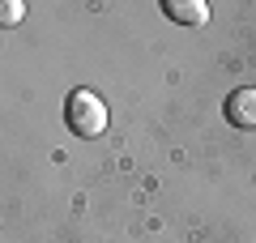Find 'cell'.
<instances>
[{
    "label": "cell",
    "mask_w": 256,
    "mask_h": 243,
    "mask_svg": "<svg viewBox=\"0 0 256 243\" xmlns=\"http://www.w3.org/2000/svg\"><path fill=\"white\" fill-rule=\"evenodd\" d=\"M226 120L235 128H256V90H235L226 94Z\"/></svg>",
    "instance_id": "cell-2"
},
{
    "label": "cell",
    "mask_w": 256,
    "mask_h": 243,
    "mask_svg": "<svg viewBox=\"0 0 256 243\" xmlns=\"http://www.w3.org/2000/svg\"><path fill=\"white\" fill-rule=\"evenodd\" d=\"M162 9H166V18L184 22V26H205L210 22V4L205 0H166Z\"/></svg>",
    "instance_id": "cell-3"
},
{
    "label": "cell",
    "mask_w": 256,
    "mask_h": 243,
    "mask_svg": "<svg viewBox=\"0 0 256 243\" xmlns=\"http://www.w3.org/2000/svg\"><path fill=\"white\" fill-rule=\"evenodd\" d=\"M64 120L77 136H98L107 128V102L90 90H73L68 102H64Z\"/></svg>",
    "instance_id": "cell-1"
},
{
    "label": "cell",
    "mask_w": 256,
    "mask_h": 243,
    "mask_svg": "<svg viewBox=\"0 0 256 243\" xmlns=\"http://www.w3.org/2000/svg\"><path fill=\"white\" fill-rule=\"evenodd\" d=\"M22 13H26V4H22V0H13V4H4V9H0V18H4V26H13V22H22Z\"/></svg>",
    "instance_id": "cell-4"
}]
</instances>
